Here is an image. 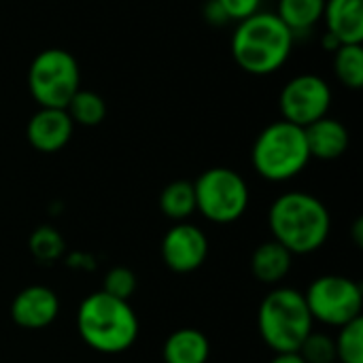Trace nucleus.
I'll return each mask as SVG.
<instances>
[{
	"label": "nucleus",
	"mask_w": 363,
	"mask_h": 363,
	"mask_svg": "<svg viewBox=\"0 0 363 363\" xmlns=\"http://www.w3.org/2000/svg\"><path fill=\"white\" fill-rule=\"evenodd\" d=\"M272 238L291 255H308L319 251L332 232L328 206L306 191H289L279 196L268 213Z\"/></svg>",
	"instance_id": "nucleus-1"
},
{
	"label": "nucleus",
	"mask_w": 363,
	"mask_h": 363,
	"mask_svg": "<svg viewBox=\"0 0 363 363\" xmlns=\"http://www.w3.org/2000/svg\"><path fill=\"white\" fill-rule=\"evenodd\" d=\"M77 330L89 349L104 355H119L136 342L140 325L130 302L100 289L79 304Z\"/></svg>",
	"instance_id": "nucleus-2"
},
{
	"label": "nucleus",
	"mask_w": 363,
	"mask_h": 363,
	"mask_svg": "<svg viewBox=\"0 0 363 363\" xmlns=\"http://www.w3.org/2000/svg\"><path fill=\"white\" fill-rule=\"evenodd\" d=\"M294 38L296 36L277 13L257 11L238 21L232 36V55L245 72L266 77L289 60Z\"/></svg>",
	"instance_id": "nucleus-3"
},
{
	"label": "nucleus",
	"mask_w": 363,
	"mask_h": 363,
	"mask_svg": "<svg viewBox=\"0 0 363 363\" xmlns=\"http://www.w3.org/2000/svg\"><path fill=\"white\" fill-rule=\"evenodd\" d=\"M257 330L274 353H298L304 338L313 332L304 294L291 287L272 289L259 304Z\"/></svg>",
	"instance_id": "nucleus-4"
},
{
	"label": "nucleus",
	"mask_w": 363,
	"mask_h": 363,
	"mask_svg": "<svg viewBox=\"0 0 363 363\" xmlns=\"http://www.w3.org/2000/svg\"><path fill=\"white\" fill-rule=\"evenodd\" d=\"M251 162L255 172L272 183L298 177L311 162L304 128L285 119L270 123L255 138Z\"/></svg>",
	"instance_id": "nucleus-5"
},
{
	"label": "nucleus",
	"mask_w": 363,
	"mask_h": 363,
	"mask_svg": "<svg viewBox=\"0 0 363 363\" xmlns=\"http://www.w3.org/2000/svg\"><path fill=\"white\" fill-rule=\"evenodd\" d=\"M81 72L74 55L66 49L40 51L28 70V87L43 108H66L70 98L81 89Z\"/></svg>",
	"instance_id": "nucleus-6"
},
{
	"label": "nucleus",
	"mask_w": 363,
	"mask_h": 363,
	"mask_svg": "<svg viewBox=\"0 0 363 363\" xmlns=\"http://www.w3.org/2000/svg\"><path fill=\"white\" fill-rule=\"evenodd\" d=\"M196 211L211 223H234L249 208V185L232 168H208L196 183Z\"/></svg>",
	"instance_id": "nucleus-7"
},
{
	"label": "nucleus",
	"mask_w": 363,
	"mask_h": 363,
	"mask_svg": "<svg viewBox=\"0 0 363 363\" xmlns=\"http://www.w3.org/2000/svg\"><path fill=\"white\" fill-rule=\"evenodd\" d=\"M313 321H321L332 328H342L362 317V285L342 274H325L311 283L304 294Z\"/></svg>",
	"instance_id": "nucleus-8"
},
{
	"label": "nucleus",
	"mask_w": 363,
	"mask_h": 363,
	"mask_svg": "<svg viewBox=\"0 0 363 363\" xmlns=\"http://www.w3.org/2000/svg\"><path fill=\"white\" fill-rule=\"evenodd\" d=\"M332 106V89L325 79L317 74L294 77L281 91L279 108L283 119L306 128L325 117Z\"/></svg>",
	"instance_id": "nucleus-9"
},
{
	"label": "nucleus",
	"mask_w": 363,
	"mask_h": 363,
	"mask_svg": "<svg viewBox=\"0 0 363 363\" xmlns=\"http://www.w3.org/2000/svg\"><path fill=\"white\" fill-rule=\"evenodd\" d=\"M208 257V238L206 234L181 221L164 234L162 240V259L177 274H189L198 270Z\"/></svg>",
	"instance_id": "nucleus-10"
},
{
	"label": "nucleus",
	"mask_w": 363,
	"mask_h": 363,
	"mask_svg": "<svg viewBox=\"0 0 363 363\" xmlns=\"http://www.w3.org/2000/svg\"><path fill=\"white\" fill-rule=\"evenodd\" d=\"M60 315V298L51 287H23L11 302V319L21 330H45Z\"/></svg>",
	"instance_id": "nucleus-11"
},
{
	"label": "nucleus",
	"mask_w": 363,
	"mask_h": 363,
	"mask_svg": "<svg viewBox=\"0 0 363 363\" xmlns=\"http://www.w3.org/2000/svg\"><path fill=\"white\" fill-rule=\"evenodd\" d=\"M74 123L66 108H38L26 128L28 143L40 153H55L72 138Z\"/></svg>",
	"instance_id": "nucleus-12"
},
{
	"label": "nucleus",
	"mask_w": 363,
	"mask_h": 363,
	"mask_svg": "<svg viewBox=\"0 0 363 363\" xmlns=\"http://www.w3.org/2000/svg\"><path fill=\"white\" fill-rule=\"evenodd\" d=\"M304 134H306L311 160L317 157L321 162H332V160H338L340 155H345L349 149V140H351L347 125L328 115L317 119L315 123L306 125Z\"/></svg>",
	"instance_id": "nucleus-13"
},
{
	"label": "nucleus",
	"mask_w": 363,
	"mask_h": 363,
	"mask_svg": "<svg viewBox=\"0 0 363 363\" xmlns=\"http://www.w3.org/2000/svg\"><path fill=\"white\" fill-rule=\"evenodd\" d=\"M323 19L340 45H362L363 0H325Z\"/></svg>",
	"instance_id": "nucleus-14"
},
{
	"label": "nucleus",
	"mask_w": 363,
	"mask_h": 363,
	"mask_svg": "<svg viewBox=\"0 0 363 363\" xmlns=\"http://www.w3.org/2000/svg\"><path fill=\"white\" fill-rule=\"evenodd\" d=\"M294 255L274 238L262 242L251 255V272L264 285H279L291 270Z\"/></svg>",
	"instance_id": "nucleus-15"
},
{
	"label": "nucleus",
	"mask_w": 363,
	"mask_h": 363,
	"mask_svg": "<svg viewBox=\"0 0 363 363\" xmlns=\"http://www.w3.org/2000/svg\"><path fill=\"white\" fill-rule=\"evenodd\" d=\"M164 363H206L211 357V342L204 332L196 328H181L164 342Z\"/></svg>",
	"instance_id": "nucleus-16"
},
{
	"label": "nucleus",
	"mask_w": 363,
	"mask_h": 363,
	"mask_svg": "<svg viewBox=\"0 0 363 363\" xmlns=\"http://www.w3.org/2000/svg\"><path fill=\"white\" fill-rule=\"evenodd\" d=\"M323 9L325 0H279L277 15L296 36L319 23L323 19Z\"/></svg>",
	"instance_id": "nucleus-17"
},
{
	"label": "nucleus",
	"mask_w": 363,
	"mask_h": 363,
	"mask_svg": "<svg viewBox=\"0 0 363 363\" xmlns=\"http://www.w3.org/2000/svg\"><path fill=\"white\" fill-rule=\"evenodd\" d=\"M160 208L162 213L181 223L185 219H189L196 213V191H194V183L179 179L168 183L162 194H160Z\"/></svg>",
	"instance_id": "nucleus-18"
},
{
	"label": "nucleus",
	"mask_w": 363,
	"mask_h": 363,
	"mask_svg": "<svg viewBox=\"0 0 363 363\" xmlns=\"http://www.w3.org/2000/svg\"><path fill=\"white\" fill-rule=\"evenodd\" d=\"M66 113L70 115L72 123L91 128V125L102 123V119L106 117V102L96 91L79 89L70 98V102L66 106Z\"/></svg>",
	"instance_id": "nucleus-19"
},
{
	"label": "nucleus",
	"mask_w": 363,
	"mask_h": 363,
	"mask_svg": "<svg viewBox=\"0 0 363 363\" xmlns=\"http://www.w3.org/2000/svg\"><path fill=\"white\" fill-rule=\"evenodd\" d=\"M334 72L338 81L351 89L363 87V49L362 45H342L334 51Z\"/></svg>",
	"instance_id": "nucleus-20"
},
{
	"label": "nucleus",
	"mask_w": 363,
	"mask_h": 363,
	"mask_svg": "<svg viewBox=\"0 0 363 363\" xmlns=\"http://www.w3.org/2000/svg\"><path fill=\"white\" fill-rule=\"evenodd\" d=\"M28 247H30V253H32V257L36 262H40V264H53L64 253V238H62V234L55 228H51V225H38L30 234Z\"/></svg>",
	"instance_id": "nucleus-21"
},
{
	"label": "nucleus",
	"mask_w": 363,
	"mask_h": 363,
	"mask_svg": "<svg viewBox=\"0 0 363 363\" xmlns=\"http://www.w3.org/2000/svg\"><path fill=\"white\" fill-rule=\"evenodd\" d=\"M334 342L338 363H363V317L338 328Z\"/></svg>",
	"instance_id": "nucleus-22"
},
{
	"label": "nucleus",
	"mask_w": 363,
	"mask_h": 363,
	"mask_svg": "<svg viewBox=\"0 0 363 363\" xmlns=\"http://www.w3.org/2000/svg\"><path fill=\"white\" fill-rule=\"evenodd\" d=\"M304 363H336V342L332 336L321 332H311L298 349Z\"/></svg>",
	"instance_id": "nucleus-23"
},
{
	"label": "nucleus",
	"mask_w": 363,
	"mask_h": 363,
	"mask_svg": "<svg viewBox=\"0 0 363 363\" xmlns=\"http://www.w3.org/2000/svg\"><path fill=\"white\" fill-rule=\"evenodd\" d=\"M136 287H138L136 274L125 266L111 268L104 274V281H102V291L104 294H108L113 298H119V300H125V302H130V298L136 294Z\"/></svg>",
	"instance_id": "nucleus-24"
},
{
	"label": "nucleus",
	"mask_w": 363,
	"mask_h": 363,
	"mask_svg": "<svg viewBox=\"0 0 363 363\" xmlns=\"http://www.w3.org/2000/svg\"><path fill=\"white\" fill-rule=\"evenodd\" d=\"M217 4L223 9L228 19L242 21V19H247L259 11L262 0H217Z\"/></svg>",
	"instance_id": "nucleus-25"
},
{
	"label": "nucleus",
	"mask_w": 363,
	"mask_h": 363,
	"mask_svg": "<svg viewBox=\"0 0 363 363\" xmlns=\"http://www.w3.org/2000/svg\"><path fill=\"white\" fill-rule=\"evenodd\" d=\"M204 15H206V19H208L211 23H225V21H228L225 13H223V9L217 4V0H211V2L206 4Z\"/></svg>",
	"instance_id": "nucleus-26"
},
{
	"label": "nucleus",
	"mask_w": 363,
	"mask_h": 363,
	"mask_svg": "<svg viewBox=\"0 0 363 363\" xmlns=\"http://www.w3.org/2000/svg\"><path fill=\"white\" fill-rule=\"evenodd\" d=\"M270 363H304V359L298 353H277Z\"/></svg>",
	"instance_id": "nucleus-27"
},
{
	"label": "nucleus",
	"mask_w": 363,
	"mask_h": 363,
	"mask_svg": "<svg viewBox=\"0 0 363 363\" xmlns=\"http://www.w3.org/2000/svg\"><path fill=\"white\" fill-rule=\"evenodd\" d=\"M362 230H363V221L362 219H357V221H355V225H353V232H355V245H357V247H362V242H363Z\"/></svg>",
	"instance_id": "nucleus-28"
},
{
	"label": "nucleus",
	"mask_w": 363,
	"mask_h": 363,
	"mask_svg": "<svg viewBox=\"0 0 363 363\" xmlns=\"http://www.w3.org/2000/svg\"><path fill=\"white\" fill-rule=\"evenodd\" d=\"M336 363H338V362H336Z\"/></svg>",
	"instance_id": "nucleus-29"
}]
</instances>
